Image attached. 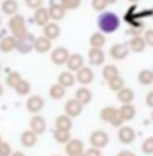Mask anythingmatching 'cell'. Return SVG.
Instances as JSON below:
<instances>
[{"label": "cell", "instance_id": "6da1fadb", "mask_svg": "<svg viewBox=\"0 0 153 156\" xmlns=\"http://www.w3.org/2000/svg\"><path fill=\"white\" fill-rule=\"evenodd\" d=\"M97 26L102 34H113L121 26V19L116 12L103 11L97 18Z\"/></svg>", "mask_w": 153, "mask_h": 156}, {"label": "cell", "instance_id": "7a4b0ae2", "mask_svg": "<svg viewBox=\"0 0 153 156\" xmlns=\"http://www.w3.org/2000/svg\"><path fill=\"white\" fill-rule=\"evenodd\" d=\"M8 30L11 31V35L15 37L16 39L24 38L28 34L27 26H26V19L20 14H16L9 16L8 20Z\"/></svg>", "mask_w": 153, "mask_h": 156}, {"label": "cell", "instance_id": "3957f363", "mask_svg": "<svg viewBox=\"0 0 153 156\" xmlns=\"http://www.w3.org/2000/svg\"><path fill=\"white\" fill-rule=\"evenodd\" d=\"M43 108H44V98L42 96H38V94L30 96L27 98V101H26V109L32 116L39 115L43 110Z\"/></svg>", "mask_w": 153, "mask_h": 156}, {"label": "cell", "instance_id": "277c9868", "mask_svg": "<svg viewBox=\"0 0 153 156\" xmlns=\"http://www.w3.org/2000/svg\"><path fill=\"white\" fill-rule=\"evenodd\" d=\"M70 51L67 50L66 47H55L54 50L50 51V59L51 62L57 66H63V65L67 63L70 57Z\"/></svg>", "mask_w": 153, "mask_h": 156}, {"label": "cell", "instance_id": "5b68a950", "mask_svg": "<svg viewBox=\"0 0 153 156\" xmlns=\"http://www.w3.org/2000/svg\"><path fill=\"white\" fill-rule=\"evenodd\" d=\"M89 141H90V145L94 148H98V149H103L109 144L110 141V137L107 135V132L105 131H94L89 137Z\"/></svg>", "mask_w": 153, "mask_h": 156}, {"label": "cell", "instance_id": "8992f818", "mask_svg": "<svg viewBox=\"0 0 153 156\" xmlns=\"http://www.w3.org/2000/svg\"><path fill=\"white\" fill-rule=\"evenodd\" d=\"M117 139H118V141L121 143V144L129 145L136 140V131L129 125H122L121 128H118Z\"/></svg>", "mask_w": 153, "mask_h": 156}, {"label": "cell", "instance_id": "52a82bcc", "mask_svg": "<svg viewBox=\"0 0 153 156\" xmlns=\"http://www.w3.org/2000/svg\"><path fill=\"white\" fill-rule=\"evenodd\" d=\"M129 46L125 43H116L109 48V55L114 61H123L129 55Z\"/></svg>", "mask_w": 153, "mask_h": 156}, {"label": "cell", "instance_id": "ba28073f", "mask_svg": "<svg viewBox=\"0 0 153 156\" xmlns=\"http://www.w3.org/2000/svg\"><path fill=\"white\" fill-rule=\"evenodd\" d=\"M64 115H67L71 119H75V117H79L83 112V105L81 104L78 100L71 98L67 100L66 104H64Z\"/></svg>", "mask_w": 153, "mask_h": 156}, {"label": "cell", "instance_id": "9c48e42d", "mask_svg": "<svg viewBox=\"0 0 153 156\" xmlns=\"http://www.w3.org/2000/svg\"><path fill=\"white\" fill-rule=\"evenodd\" d=\"M75 78H77V82L79 83L81 86H87L94 81L96 78V74L92 67H87V66H83L81 70H78L75 73Z\"/></svg>", "mask_w": 153, "mask_h": 156}, {"label": "cell", "instance_id": "30bf717a", "mask_svg": "<svg viewBox=\"0 0 153 156\" xmlns=\"http://www.w3.org/2000/svg\"><path fill=\"white\" fill-rule=\"evenodd\" d=\"M34 42L35 37L28 32L24 38L18 39V44H16V51L20 54H30L34 50Z\"/></svg>", "mask_w": 153, "mask_h": 156}, {"label": "cell", "instance_id": "8fae6325", "mask_svg": "<svg viewBox=\"0 0 153 156\" xmlns=\"http://www.w3.org/2000/svg\"><path fill=\"white\" fill-rule=\"evenodd\" d=\"M30 131H32L37 135H43L47 129V124H46V119L40 115H34L30 120Z\"/></svg>", "mask_w": 153, "mask_h": 156}, {"label": "cell", "instance_id": "7c38bea8", "mask_svg": "<svg viewBox=\"0 0 153 156\" xmlns=\"http://www.w3.org/2000/svg\"><path fill=\"white\" fill-rule=\"evenodd\" d=\"M87 59L89 63L92 66H101V65L105 63L106 61V54L102 48H90L89 50V55H87Z\"/></svg>", "mask_w": 153, "mask_h": 156}, {"label": "cell", "instance_id": "4fadbf2b", "mask_svg": "<svg viewBox=\"0 0 153 156\" xmlns=\"http://www.w3.org/2000/svg\"><path fill=\"white\" fill-rule=\"evenodd\" d=\"M34 50L39 54H46L53 50V41H50L46 37H37L34 42Z\"/></svg>", "mask_w": 153, "mask_h": 156}, {"label": "cell", "instance_id": "5bb4252c", "mask_svg": "<svg viewBox=\"0 0 153 156\" xmlns=\"http://www.w3.org/2000/svg\"><path fill=\"white\" fill-rule=\"evenodd\" d=\"M66 66H67V70L69 71L77 73L78 70H81L85 66V58L79 53H73V54H70Z\"/></svg>", "mask_w": 153, "mask_h": 156}, {"label": "cell", "instance_id": "9a60e30c", "mask_svg": "<svg viewBox=\"0 0 153 156\" xmlns=\"http://www.w3.org/2000/svg\"><path fill=\"white\" fill-rule=\"evenodd\" d=\"M34 22H35V24L39 26V27H42V28H43L48 22H51L50 15H48V8L42 5V7H39L38 9H35L34 11Z\"/></svg>", "mask_w": 153, "mask_h": 156}, {"label": "cell", "instance_id": "2e32d148", "mask_svg": "<svg viewBox=\"0 0 153 156\" xmlns=\"http://www.w3.org/2000/svg\"><path fill=\"white\" fill-rule=\"evenodd\" d=\"M42 32H43V37L48 38L50 41H55L61 35V27H59V24H57V22H48L42 28Z\"/></svg>", "mask_w": 153, "mask_h": 156}, {"label": "cell", "instance_id": "e0dca14e", "mask_svg": "<svg viewBox=\"0 0 153 156\" xmlns=\"http://www.w3.org/2000/svg\"><path fill=\"white\" fill-rule=\"evenodd\" d=\"M77 82V78H75V73H71L69 70H64L58 76V83L62 85L63 87H73Z\"/></svg>", "mask_w": 153, "mask_h": 156}, {"label": "cell", "instance_id": "ac0fdd59", "mask_svg": "<svg viewBox=\"0 0 153 156\" xmlns=\"http://www.w3.org/2000/svg\"><path fill=\"white\" fill-rule=\"evenodd\" d=\"M16 44H18V39L12 35H7V37L0 39V51L2 53H11V51L16 50Z\"/></svg>", "mask_w": 153, "mask_h": 156}, {"label": "cell", "instance_id": "d6986e66", "mask_svg": "<svg viewBox=\"0 0 153 156\" xmlns=\"http://www.w3.org/2000/svg\"><path fill=\"white\" fill-rule=\"evenodd\" d=\"M48 15H50L51 22H59L66 15V9H64L59 3H53L48 7Z\"/></svg>", "mask_w": 153, "mask_h": 156}, {"label": "cell", "instance_id": "ffe728a7", "mask_svg": "<svg viewBox=\"0 0 153 156\" xmlns=\"http://www.w3.org/2000/svg\"><path fill=\"white\" fill-rule=\"evenodd\" d=\"M75 100H78L82 105H89L90 102H92L93 100V93L90 89H87V86H81L79 89H77L75 92V97H74Z\"/></svg>", "mask_w": 153, "mask_h": 156}, {"label": "cell", "instance_id": "44dd1931", "mask_svg": "<svg viewBox=\"0 0 153 156\" xmlns=\"http://www.w3.org/2000/svg\"><path fill=\"white\" fill-rule=\"evenodd\" d=\"M128 46H129V50L134 54L142 53V51H145V48L148 47L145 43V41H144V38H142V35H140V37H133L129 41Z\"/></svg>", "mask_w": 153, "mask_h": 156}, {"label": "cell", "instance_id": "7402d4cb", "mask_svg": "<svg viewBox=\"0 0 153 156\" xmlns=\"http://www.w3.org/2000/svg\"><path fill=\"white\" fill-rule=\"evenodd\" d=\"M118 115L123 121H130L136 117V106L133 104H123L118 108Z\"/></svg>", "mask_w": 153, "mask_h": 156}, {"label": "cell", "instance_id": "603a6c76", "mask_svg": "<svg viewBox=\"0 0 153 156\" xmlns=\"http://www.w3.org/2000/svg\"><path fill=\"white\" fill-rule=\"evenodd\" d=\"M118 116V108H114V106H105L99 112V119L103 122H107V124H112L113 120Z\"/></svg>", "mask_w": 153, "mask_h": 156}, {"label": "cell", "instance_id": "cb8c5ba5", "mask_svg": "<svg viewBox=\"0 0 153 156\" xmlns=\"http://www.w3.org/2000/svg\"><path fill=\"white\" fill-rule=\"evenodd\" d=\"M38 143V135L34 133L32 131H24L23 133L20 135V144L26 148H32L35 147Z\"/></svg>", "mask_w": 153, "mask_h": 156}, {"label": "cell", "instance_id": "d4e9b609", "mask_svg": "<svg viewBox=\"0 0 153 156\" xmlns=\"http://www.w3.org/2000/svg\"><path fill=\"white\" fill-rule=\"evenodd\" d=\"M73 128V119L69 117L67 115H61L55 119V129H59V131H67L70 132Z\"/></svg>", "mask_w": 153, "mask_h": 156}, {"label": "cell", "instance_id": "484cf974", "mask_svg": "<svg viewBox=\"0 0 153 156\" xmlns=\"http://www.w3.org/2000/svg\"><path fill=\"white\" fill-rule=\"evenodd\" d=\"M82 151H85V144L81 139H71L66 144V147H64V152H66L67 156L77 154V152H82Z\"/></svg>", "mask_w": 153, "mask_h": 156}, {"label": "cell", "instance_id": "4316f807", "mask_svg": "<svg viewBox=\"0 0 153 156\" xmlns=\"http://www.w3.org/2000/svg\"><path fill=\"white\" fill-rule=\"evenodd\" d=\"M48 96H50L51 100H54V101H61V100L64 98V96H66V87H63L59 83H53V85L50 86V89H48Z\"/></svg>", "mask_w": 153, "mask_h": 156}, {"label": "cell", "instance_id": "83f0119b", "mask_svg": "<svg viewBox=\"0 0 153 156\" xmlns=\"http://www.w3.org/2000/svg\"><path fill=\"white\" fill-rule=\"evenodd\" d=\"M117 100L122 104H132L134 100V92H133L130 87L123 86L120 92H117Z\"/></svg>", "mask_w": 153, "mask_h": 156}, {"label": "cell", "instance_id": "f1b7e54d", "mask_svg": "<svg viewBox=\"0 0 153 156\" xmlns=\"http://www.w3.org/2000/svg\"><path fill=\"white\" fill-rule=\"evenodd\" d=\"M2 11L4 15H8V16L16 15L19 11V3L16 0H3Z\"/></svg>", "mask_w": 153, "mask_h": 156}, {"label": "cell", "instance_id": "f546056e", "mask_svg": "<svg viewBox=\"0 0 153 156\" xmlns=\"http://www.w3.org/2000/svg\"><path fill=\"white\" fill-rule=\"evenodd\" d=\"M106 44V37L101 31H96L90 37V46L93 48H102Z\"/></svg>", "mask_w": 153, "mask_h": 156}, {"label": "cell", "instance_id": "4dcf8cb0", "mask_svg": "<svg viewBox=\"0 0 153 156\" xmlns=\"http://www.w3.org/2000/svg\"><path fill=\"white\" fill-rule=\"evenodd\" d=\"M137 81H138L140 85H142V86L152 85L153 83V71L149 70V69L141 70L138 73V76H137Z\"/></svg>", "mask_w": 153, "mask_h": 156}, {"label": "cell", "instance_id": "1f68e13d", "mask_svg": "<svg viewBox=\"0 0 153 156\" xmlns=\"http://www.w3.org/2000/svg\"><path fill=\"white\" fill-rule=\"evenodd\" d=\"M118 76H120V70L117 69L116 65H106L102 69V78L106 82H109V81H112L113 78H116Z\"/></svg>", "mask_w": 153, "mask_h": 156}, {"label": "cell", "instance_id": "d6a6232c", "mask_svg": "<svg viewBox=\"0 0 153 156\" xmlns=\"http://www.w3.org/2000/svg\"><path fill=\"white\" fill-rule=\"evenodd\" d=\"M22 80H23V77H22V74L19 73V71H9L8 76L5 77V83H7L8 87L15 89Z\"/></svg>", "mask_w": 153, "mask_h": 156}, {"label": "cell", "instance_id": "836d02e7", "mask_svg": "<svg viewBox=\"0 0 153 156\" xmlns=\"http://www.w3.org/2000/svg\"><path fill=\"white\" fill-rule=\"evenodd\" d=\"M54 139H55V141L59 143V144H64V145H66L73 137H71V133L70 132L55 129V131H54Z\"/></svg>", "mask_w": 153, "mask_h": 156}, {"label": "cell", "instance_id": "e575fe53", "mask_svg": "<svg viewBox=\"0 0 153 156\" xmlns=\"http://www.w3.org/2000/svg\"><path fill=\"white\" fill-rule=\"evenodd\" d=\"M14 90L19 94V96H22V97L28 96V94L31 93V83L28 82L27 80H24V78H23V80L18 83V86H16Z\"/></svg>", "mask_w": 153, "mask_h": 156}, {"label": "cell", "instance_id": "d590c367", "mask_svg": "<svg viewBox=\"0 0 153 156\" xmlns=\"http://www.w3.org/2000/svg\"><path fill=\"white\" fill-rule=\"evenodd\" d=\"M107 86H109V89L112 90V92L117 93V92H120L123 86H125V82H123L121 76H118V77L113 78L112 81H109V82H107Z\"/></svg>", "mask_w": 153, "mask_h": 156}, {"label": "cell", "instance_id": "8d00e7d4", "mask_svg": "<svg viewBox=\"0 0 153 156\" xmlns=\"http://www.w3.org/2000/svg\"><path fill=\"white\" fill-rule=\"evenodd\" d=\"M82 0H59V4L63 7L66 11H73L81 7Z\"/></svg>", "mask_w": 153, "mask_h": 156}, {"label": "cell", "instance_id": "74e56055", "mask_svg": "<svg viewBox=\"0 0 153 156\" xmlns=\"http://www.w3.org/2000/svg\"><path fill=\"white\" fill-rule=\"evenodd\" d=\"M141 151L144 152L145 155H152L153 154V136H149L146 137L141 144Z\"/></svg>", "mask_w": 153, "mask_h": 156}, {"label": "cell", "instance_id": "f35d334b", "mask_svg": "<svg viewBox=\"0 0 153 156\" xmlns=\"http://www.w3.org/2000/svg\"><path fill=\"white\" fill-rule=\"evenodd\" d=\"M92 7L97 12H103L107 7L106 0H92Z\"/></svg>", "mask_w": 153, "mask_h": 156}, {"label": "cell", "instance_id": "ab89813d", "mask_svg": "<svg viewBox=\"0 0 153 156\" xmlns=\"http://www.w3.org/2000/svg\"><path fill=\"white\" fill-rule=\"evenodd\" d=\"M11 154H12L11 145L5 141L0 143V156H11Z\"/></svg>", "mask_w": 153, "mask_h": 156}, {"label": "cell", "instance_id": "60d3db41", "mask_svg": "<svg viewBox=\"0 0 153 156\" xmlns=\"http://www.w3.org/2000/svg\"><path fill=\"white\" fill-rule=\"evenodd\" d=\"M142 38H144L146 46H148V47H153V30H152V28H149V30H145L144 31V35H142Z\"/></svg>", "mask_w": 153, "mask_h": 156}, {"label": "cell", "instance_id": "b9f144b4", "mask_svg": "<svg viewBox=\"0 0 153 156\" xmlns=\"http://www.w3.org/2000/svg\"><path fill=\"white\" fill-rule=\"evenodd\" d=\"M26 5H27L30 9H38L39 7H42L43 5V0H24Z\"/></svg>", "mask_w": 153, "mask_h": 156}, {"label": "cell", "instance_id": "7bdbcfd3", "mask_svg": "<svg viewBox=\"0 0 153 156\" xmlns=\"http://www.w3.org/2000/svg\"><path fill=\"white\" fill-rule=\"evenodd\" d=\"M85 156H102V152L98 148H89L87 151H85Z\"/></svg>", "mask_w": 153, "mask_h": 156}, {"label": "cell", "instance_id": "ee69618b", "mask_svg": "<svg viewBox=\"0 0 153 156\" xmlns=\"http://www.w3.org/2000/svg\"><path fill=\"white\" fill-rule=\"evenodd\" d=\"M145 104L148 108L153 109V90H151V92L145 96Z\"/></svg>", "mask_w": 153, "mask_h": 156}, {"label": "cell", "instance_id": "f6af8a7d", "mask_svg": "<svg viewBox=\"0 0 153 156\" xmlns=\"http://www.w3.org/2000/svg\"><path fill=\"white\" fill-rule=\"evenodd\" d=\"M141 32H142V30H140V28H133V27H130L129 30L126 31V34L132 35V38H133V37H140V35H141Z\"/></svg>", "mask_w": 153, "mask_h": 156}, {"label": "cell", "instance_id": "bcb514c9", "mask_svg": "<svg viewBox=\"0 0 153 156\" xmlns=\"http://www.w3.org/2000/svg\"><path fill=\"white\" fill-rule=\"evenodd\" d=\"M117 156H137V155H136L134 152H132V151H128V149H123V151L118 152V154H117Z\"/></svg>", "mask_w": 153, "mask_h": 156}, {"label": "cell", "instance_id": "7dc6e473", "mask_svg": "<svg viewBox=\"0 0 153 156\" xmlns=\"http://www.w3.org/2000/svg\"><path fill=\"white\" fill-rule=\"evenodd\" d=\"M11 156H26V155H24L22 151H14V152L11 154Z\"/></svg>", "mask_w": 153, "mask_h": 156}, {"label": "cell", "instance_id": "c3c4849f", "mask_svg": "<svg viewBox=\"0 0 153 156\" xmlns=\"http://www.w3.org/2000/svg\"><path fill=\"white\" fill-rule=\"evenodd\" d=\"M118 2V0H106V3H107V5H112V4H116V3Z\"/></svg>", "mask_w": 153, "mask_h": 156}, {"label": "cell", "instance_id": "681fc988", "mask_svg": "<svg viewBox=\"0 0 153 156\" xmlns=\"http://www.w3.org/2000/svg\"><path fill=\"white\" fill-rule=\"evenodd\" d=\"M69 156H85V151H82V152H77V154H73V155H69Z\"/></svg>", "mask_w": 153, "mask_h": 156}, {"label": "cell", "instance_id": "f907efd6", "mask_svg": "<svg viewBox=\"0 0 153 156\" xmlns=\"http://www.w3.org/2000/svg\"><path fill=\"white\" fill-rule=\"evenodd\" d=\"M3 94H4V86H3L2 83H0V97H2Z\"/></svg>", "mask_w": 153, "mask_h": 156}, {"label": "cell", "instance_id": "816d5d0a", "mask_svg": "<svg viewBox=\"0 0 153 156\" xmlns=\"http://www.w3.org/2000/svg\"><path fill=\"white\" fill-rule=\"evenodd\" d=\"M128 2H129V3H133V4H136V3H138L140 0H128Z\"/></svg>", "mask_w": 153, "mask_h": 156}, {"label": "cell", "instance_id": "f5cc1de1", "mask_svg": "<svg viewBox=\"0 0 153 156\" xmlns=\"http://www.w3.org/2000/svg\"><path fill=\"white\" fill-rule=\"evenodd\" d=\"M151 119H152V121H153V110H152V115H151Z\"/></svg>", "mask_w": 153, "mask_h": 156}, {"label": "cell", "instance_id": "db71d44e", "mask_svg": "<svg viewBox=\"0 0 153 156\" xmlns=\"http://www.w3.org/2000/svg\"><path fill=\"white\" fill-rule=\"evenodd\" d=\"M151 12H152V18H153V7L151 8Z\"/></svg>", "mask_w": 153, "mask_h": 156}, {"label": "cell", "instance_id": "11a10c76", "mask_svg": "<svg viewBox=\"0 0 153 156\" xmlns=\"http://www.w3.org/2000/svg\"><path fill=\"white\" fill-rule=\"evenodd\" d=\"M0 26H2V16H0Z\"/></svg>", "mask_w": 153, "mask_h": 156}, {"label": "cell", "instance_id": "9f6ffc18", "mask_svg": "<svg viewBox=\"0 0 153 156\" xmlns=\"http://www.w3.org/2000/svg\"><path fill=\"white\" fill-rule=\"evenodd\" d=\"M3 141V139H2V136H0V143H2Z\"/></svg>", "mask_w": 153, "mask_h": 156}, {"label": "cell", "instance_id": "6f0895ef", "mask_svg": "<svg viewBox=\"0 0 153 156\" xmlns=\"http://www.w3.org/2000/svg\"><path fill=\"white\" fill-rule=\"evenodd\" d=\"M0 71H2V63H0Z\"/></svg>", "mask_w": 153, "mask_h": 156}, {"label": "cell", "instance_id": "680465c9", "mask_svg": "<svg viewBox=\"0 0 153 156\" xmlns=\"http://www.w3.org/2000/svg\"><path fill=\"white\" fill-rule=\"evenodd\" d=\"M54 156H61V155H54Z\"/></svg>", "mask_w": 153, "mask_h": 156}]
</instances>
